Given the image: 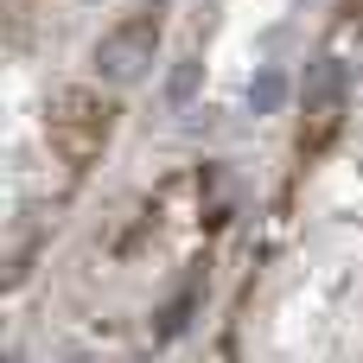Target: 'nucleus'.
<instances>
[{
    "instance_id": "nucleus-4",
    "label": "nucleus",
    "mask_w": 363,
    "mask_h": 363,
    "mask_svg": "<svg viewBox=\"0 0 363 363\" xmlns=\"http://www.w3.org/2000/svg\"><path fill=\"white\" fill-rule=\"evenodd\" d=\"M204 294H211V274H204V268H198V274H185V281H179V294L153 313V338H160V345L185 338V332H191V319H198V306H204Z\"/></svg>"
},
{
    "instance_id": "nucleus-2",
    "label": "nucleus",
    "mask_w": 363,
    "mask_h": 363,
    "mask_svg": "<svg viewBox=\"0 0 363 363\" xmlns=\"http://www.w3.org/2000/svg\"><path fill=\"white\" fill-rule=\"evenodd\" d=\"M160 38H166V26H160L153 6H147V13H128V19H115V26L96 38L89 70H96L108 89H134V83L153 77V64H160Z\"/></svg>"
},
{
    "instance_id": "nucleus-6",
    "label": "nucleus",
    "mask_w": 363,
    "mask_h": 363,
    "mask_svg": "<svg viewBox=\"0 0 363 363\" xmlns=\"http://www.w3.org/2000/svg\"><path fill=\"white\" fill-rule=\"evenodd\" d=\"M198 89H204V57H179V64L166 70V108H172V115L191 108Z\"/></svg>"
},
{
    "instance_id": "nucleus-5",
    "label": "nucleus",
    "mask_w": 363,
    "mask_h": 363,
    "mask_svg": "<svg viewBox=\"0 0 363 363\" xmlns=\"http://www.w3.org/2000/svg\"><path fill=\"white\" fill-rule=\"evenodd\" d=\"M287 96H294V83H287L281 64H262V70L249 77V115H281Z\"/></svg>"
},
{
    "instance_id": "nucleus-1",
    "label": "nucleus",
    "mask_w": 363,
    "mask_h": 363,
    "mask_svg": "<svg viewBox=\"0 0 363 363\" xmlns=\"http://www.w3.org/2000/svg\"><path fill=\"white\" fill-rule=\"evenodd\" d=\"M115 102L102 96V89H89V83H64L51 102H45V140H51V153L70 166V172H89L102 153H108V140H115Z\"/></svg>"
},
{
    "instance_id": "nucleus-3",
    "label": "nucleus",
    "mask_w": 363,
    "mask_h": 363,
    "mask_svg": "<svg viewBox=\"0 0 363 363\" xmlns=\"http://www.w3.org/2000/svg\"><path fill=\"white\" fill-rule=\"evenodd\" d=\"M300 102H306V121L319 128L313 134V147L345 121V102H351V70L338 64V57H313L306 64V83H300Z\"/></svg>"
}]
</instances>
